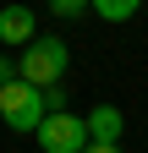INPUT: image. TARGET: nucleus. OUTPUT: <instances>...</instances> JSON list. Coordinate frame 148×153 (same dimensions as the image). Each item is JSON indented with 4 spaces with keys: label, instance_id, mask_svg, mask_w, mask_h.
<instances>
[{
    "label": "nucleus",
    "instance_id": "obj_1",
    "mask_svg": "<svg viewBox=\"0 0 148 153\" xmlns=\"http://www.w3.org/2000/svg\"><path fill=\"white\" fill-rule=\"evenodd\" d=\"M66 66H71L66 38H33V44L16 55V76H22V82H33L39 93L61 88V82H66Z\"/></svg>",
    "mask_w": 148,
    "mask_h": 153
},
{
    "label": "nucleus",
    "instance_id": "obj_2",
    "mask_svg": "<svg viewBox=\"0 0 148 153\" xmlns=\"http://www.w3.org/2000/svg\"><path fill=\"white\" fill-rule=\"evenodd\" d=\"M44 93L33 88V82H22V76H16V82H6L0 88V120H6L11 131H39L44 126Z\"/></svg>",
    "mask_w": 148,
    "mask_h": 153
},
{
    "label": "nucleus",
    "instance_id": "obj_3",
    "mask_svg": "<svg viewBox=\"0 0 148 153\" xmlns=\"http://www.w3.org/2000/svg\"><path fill=\"white\" fill-rule=\"evenodd\" d=\"M33 137H39L44 153H88V148H93V137H88V115H71V109L44 115V126L33 131Z\"/></svg>",
    "mask_w": 148,
    "mask_h": 153
},
{
    "label": "nucleus",
    "instance_id": "obj_4",
    "mask_svg": "<svg viewBox=\"0 0 148 153\" xmlns=\"http://www.w3.org/2000/svg\"><path fill=\"white\" fill-rule=\"evenodd\" d=\"M33 33H39V16L28 6H0V44H33Z\"/></svg>",
    "mask_w": 148,
    "mask_h": 153
},
{
    "label": "nucleus",
    "instance_id": "obj_5",
    "mask_svg": "<svg viewBox=\"0 0 148 153\" xmlns=\"http://www.w3.org/2000/svg\"><path fill=\"white\" fill-rule=\"evenodd\" d=\"M121 109L115 104H99V109H88V137L93 142H104V148H121Z\"/></svg>",
    "mask_w": 148,
    "mask_h": 153
},
{
    "label": "nucleus",
    "instance_id": "obj_6",
    "mask_svg": "<svg viewBox=\"0 0 148 153\" xmlns=\"http://www.w3.org/2000/svg\"><path fill=\"white\" fill-rule=\"evenodd\" d=\"M93 16H104V22H132L137 0H93Z\"/></svg>",
    "mask_w": 148,
    "mask_h": 153
},
{
    "label": "nucleus",
    "instance_id": "obj_7",
    "mask_svg": "<svg viewBox=\"0 0 148 153\" xmlns=\"http://www.w3.org/2000/svg\"><path fill=\"white\" fill-rule=\"evenodd\" d=\"M49 11H55V16H88V11H93V6H82V0H55Z\"/></svg>",
    "mask_w": 148,
    "mask_h": 153
},
{
    "label": "nucleus",
    "instance_id": "obj_8",
    "mask_svg": "<svg viewBox=\"0 0 148 153\" xmlns=\"http://www.w3.org/2000/svg\"><path fill=\"white\" fill-rule=\"evenodd\" d=\"M6 82H16V60H11V55H0V88H6Z\"/></svg>",
    "mask_w": 148,
    "mask_h": 153
},
{
    "label": "nucleus",
    "instance_id": "obj_9",
    "mask_svg": "<svg viewBox=\"0 0 148 153\" xmlns=\"http://www.w3.org/2000/svg\"><path fill=\"white\" fill-rule=\"evenodd\" d=\"M88 153H121V148H104V142H93V148H88Z\"/></svg>",
    "mask_w": 148,
    "mask_h": 153
}]
</instances>
